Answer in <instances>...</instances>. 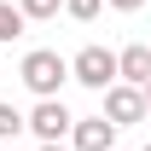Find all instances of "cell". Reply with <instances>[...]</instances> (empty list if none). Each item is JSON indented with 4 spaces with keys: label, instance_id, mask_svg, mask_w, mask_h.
<instances>
[{
    "label": "cell",
    "instance_id": "6da1fadb",
    "mask_svg": "<svg viewBox=\"0 0 151 151\" xmlns=\"http://www.w3.org/2000/svg\"><path fill=\"white\" fill-rule=\"evenodd\" d=\"M18 76H23V87H29L35 99H58L64 81H70V58H58L52 47H35V52H23Z\"/></svg>",
    "mask_w": 151,
    "mask_h": 151
},
{
    "label": "cell",
    "instance_id": "9c48e42d",
    "mask_svg": "<svg viewBox=\"0 0 151 151\" xmlns=\"http://www.w3.org/2000/svg\"><path fill=\"white\" fill-rule=\"evenodd\" d=\"M23 128H29V122H23V111H18V105H0V139H18Z\"/></svg>",
    "mask_w": 151,
    "mask_h": 151
},
{
    "label": "cell",
    "instance_id": "7c38bea8",
    "mask_svg": "<svg viewBox=\"0 0 151 151\" xmlns=\"http://www.w3.org/2000/svg\"><path fill=\"white\" fill-rule=\"evenodd\" d=\"M41 151H70V145H41Z\"/></svg>",
    "mask_w": 151,
    "mask_h": 151
},
{
    "label": "cell",
    "instance_id": "8992f818",
    "mask_svg": "<svg viewBox=\"0 0 151 151\" xmlns=\"http://www.w3.org/2000/svg\"><path fill=\"white\" fill-rule=\"evenodd\" d=\"M116 81H128V87H145L151 81V47L145 41H134V47L116 52Z\"/></svg>",
    "mask_w": 151,
    "mask_h": 151
},
{
    "label": "cell",
    "instance_id": "5b68a950",
    "mask_svg": "<svg viewBox=\"0 0 151 151\" xmlns=\"http://www.w3.org/2000/svg\"><path fill=\"white\" fill-rule=\"evenodd\" d=\"M116 134L105 116H76V128H70V151H116Z\"/></svg>",
    "mask_w": 151,
    "mask_h": 151
},
{
    "label": "cell",
    "instance_id": "3957f363",
    "mask_svg": "<svg viewBox=\"0 0 151 151\" xmlns=\"http://www.w3.org/2000/svg\"><path fill=\"white\" fill-rule=\"evenodd\" d=\"M29 122V134H35L41 145H64V134L76 128V116L64 111V99H35V111L23 116Z\"/></svg>",
    "mask_w": 151,
    "mask_h": 151
},
{
    "label": "cell",
    "instance_id": "7a4b0ae2",
    "mask_svg": "<svg viewBox=\"0 0 151 151\" xmlns=\"http://www.w3.org/2000/svg\"><path fill=\"white\" fill-rule=\"evenodd\" d=\"M70 81L93 87V93H111L116 87V52L111 47H81V52L70 58Z\"/></svg>",
    "mask_w": 151,
    "mask_h": 151
},
{
    "label": "cell",
    "instance_id": "277c9868",
    "mask_svg": "<svg viewBox=\"0 0 151 151\" xmlns=\"http://www.w3.org/2000/svg\"><path fill=\"white\" fill-rule=\"evenodd\" d=\"M105 122H111V128H134V122H145V87H128V81H116L111 93H105Z\"/></svg>",
    "mask_w": 151,
    "mask_h": 151
},
{
    "label": "cell",
    "instance_id": "30bf717a",
    "mask_svg": "<svg viewBox=\"0 0 151 151\" xmlns=\"http://www.w3.org/2000/svg\"><path fill=\"white\" fill-rule=\"evenodd\" d=\"M64 12H70L76 23H93L99 12H105V0H64Z\"/></svg>",
    "mask_w": 151,
    "mask_h": 151
},
{
    "label": "cell",
    "instance_id": "4fadbf2b",
    "mask_svg": "<svg viewBox=\"0 0 151 151\" xmlns=\"http://www.w3.org/2000/svg\"><path fill=\"white\" fill-rule=\"evenodd\" d=\"M145 111H151V81H145Z\"/></svg>",
    "mask_w": 151,
    "mask_h": 151
},
{
    "label": "cell",
    "instance_id": "5bb4252c",
    "mask_svg": "<svg viewBox=\"0 0 151 151\" xmlns=\"http://www.w3.org/2000/svg\"><path fill=\"white\" fill-rule=\"evenodd\" d=\"M145 151H151V145H145Z\"/></svg>",
    "mask_w": 151,
    "mask_h": 151
},
{
    "label": "cell",
    "instance_id": "8fae6325",
    "mask_svg": "<svg viewBox=\"0 0 151 151\" xmlns=\"http://www.w3.org/2000/svg\"><path fill=\"white\" fill-rule=\"evenodd\" d=\"M105 6H116V12H139L145 0H105Z\"/></svg>",
    "mask_w": 151,
    "mask_h": 151
},
{
    "label": "cell",
    "instance_id": "52a82bcc",
    "mask_svg": "<svg viewBox=\"0 0 151 151\" xmlns=\"http://www.w3.org/2000/svg\"><path fill=\"white\" fill-rule=\"evenodd\" d=\"M23 23H29V18H23L18 6H6V0H0V47H12V41L23 35Z\"/></svg>",
    "mask_w": 151,
    "mask_h": 151
},
{
    "label": "cell",
    "instance_id": "ba28073f",
    "mask_svg": "<svg viewBox=\"0 0 151 151\" xmlns=\"http://www.w3.org/2000/svg\"><path fill=\"white\" fill-rule=\"evenodd\" d=\"M58 6H64V0H18V12L29 23H47V18H58Z\"/></svg>",
    "mask_w": 151,
    "mask_h": 151
}]
</instances>
